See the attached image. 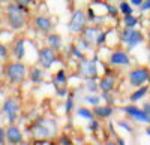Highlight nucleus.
<instances>
[{
    "label": "nucleus",
    "mask_w": 150,
    "mask_h": 145,
    "mask_svg": "<svg viewBox=\"0 0 150 145\" xmlns=\"http://www.w3.org/2000/svg\"><path fill=\"white\" fill-rule=\"evenodd\" d=\"M23 8L18 6L15 2L14 3H9L6 8V17H8V24L12 30H21L24 27V15H23Z\"/></svg>",
    "instance_id": "obj_1"
},
{
    "label": "nucleus",
    "mask_w": 150,
    "mask_h": 145,
    "mask_svg": "<svg viewBox=\"0 0 150 145\" xmlns=\"http://www.w3.org/2000/svg\"><path fill=\"white\" fill-rule=\"evenodd\" d=\"M5 74L11 84H21L24 81V78H26V66L18 62L9 63V64H6Z\"/></svg>",
    "instance_id": "obj_2"
},
{
    "label": "nucleus",
    "mask_w": 150,
    "mask_h": 145,
    "mask_svg": "<svg viewBox=\"0 0 150 145\" xmlns=\"http://www.w3.org/2000/svg\"><path fill=\"white\" fill-rule=\"evenodd\" d=\"M150 76V72L146 67H137L134 70H131L129 74V84L132 87H141L144 85V82L149 81Z\"/></svg>",
    "instance_id": "obj_3"
},
{
    "label": "nucleus",
    "mask_w": 150,
    "mask_h": 145,
    "mask_svg": "<svg viewBox=\"0 0 150 145\" xmlns=\"http://www.w3.org/2000/svg\"><path fill=\"white\" fill-rule=\"evenodd\" d=\"M3 112H5V115L8 117V121H9L11 124H14L17 120H18V112H20V105H18V102H17L15 99H12V97L6 99L5 103H3Z\"/></svg>",
    "instance_id": "obj_4"
},
{
    "label": "nucleus",
    "mask_w": 150,
    "mask_h": 145,
    "mask_svg": "<svg viewBox=\"0 0 150 145\" xmlns=\"http://www.w3.org/2000/svg\"><path fill=\"white\" fill-rule=\"evenodd\" d=\"M56 51L53 50V48H42V50L39 51V58H38V63H39V66L42 69H50L53 66V63L56 62Z\"/></svg>",
    "instance_id": "obj_5"
},
{
    "label": "nucleus",
    "mask_w": 150,
    "mask_h": 145,
    "mask_svg": "<svg viewBox=\"0 0 150 145\" xmlns=\"http://www.w3.org/2000/svg\"><path fill=\"white\" fill-rule=\"evenodd\" d=\"M86 29V15L83 11H75L69 22V30L72 33H81Z\"/></svg>",
    "instance_id": "obj_6"
},
{
    "label": "nucleus",
    "mask_w": 150,
    "mask_h": 145,
    "mask_svg": "<svg viewBox=\"0 0 150 145\" xmlns=\"http://www.w3.org/2000/svg\"><path fill=\"white\" fill-rule=\"evenodd\" d=\"M80 72L81 75L86 76L87 79L89 78H95L98 75V70H96V58L93 60H86L84 57L81 58L80 62Z\"/></svg>",
    "instance_id": "obj_7"
},
{
    "label": "nucleus",
    "mask_w": 150,
    "mask_h": 145,
    "mask_svg": "<svg viewBox=\"0 0 150 145\" xmlns=\"http://www.w3.org/2000/svg\"><path fill=\"white\" fill-rule=\"evenodd\" d=\"M123 111L126 112L128 115H131L134 120L137 121H141V123H150V115L147 112H144L143 109H138L137 106H125Z\"/></svg>",
    "instance_id": "obj_8"
},
{
    "label": "nucleus",
    "mask_w": 150,
    "mask_h": 145,
    "mask_svg": "<svg viewBox=\"0 0 150 145\" xmlns=\"http://www.w3.org/2000/svg\"><path fill=\"white\" fill-rule=\"evenodd\" d=\"M5 136H6V141H8L9 144H21V141H23L21 132H20L18 126H15V124H11V126L6 129Z\"/></svg>",
    "instance_id": "obj_9"
},
{
    "label": "nucleus",
    "mask_w": 150,
    "mask_h": 145,
    "mask_svg": "<svg viewBox=\"0 0 150 145\" xmlns=\"http://www.w3.org/2000/svg\"><path fill=\"white\" fill-rule=\"evenodd\" d=\"M123 41L126 42V45H128L129 50H134V48L143 41V34H141L140 32H137V30H131V32L128 33V36H126Z\"/></svg>",
    "instance_id": "obj_10"
},
{
    "label": "nucleus",
    "mask_w": 150,
    "mask_h": 145,
    "mask_svg": "<svg viewBox=\"0 0 150 145\" xmlns=\"http://www.w3.org/2000/svg\"><path fill=\"white\" fill-rule=\"evenodd\" d=\"M111 64L114 66H125V64H129V55L123 51H116L114 54L111 55L110 58Z\"/></svg>",
    "instance_id": "obj_11"
},
{
    "label": "nucleus",
    "mask_w": 150,
    "mask_h": 145,
    "mask_svg": "<svg viewBox=\"0 0 150 145\" xmlns=\"http://www.w3.org/2000/svg\"><path fill=\"white\" fill-rule=\"evenodd\" d=\"M35 26L39 29L41 32H50L51 27H53V24H51V21H50L47 17H36Z\"/></svg>",
    "instance_id": "obj_12"
},
{
    "label": "nucleus",
    "mask_w": 150,
    "mask_h": 145,
    "mask_svg": "<svg viewBox=\"0 0 150 145\" xmlns=\"http://www.w3.org/2000/svg\"><path fill=\"white\" fill-rule=\"evenodd\" d=\"M111 114H112V108H111L110 105H107V106L95 105V108H93V115H96V117H99V118H107V117H110Z\"/></svg>",
    "instance_id": "obj_13"
},
{
    "label": "nucleus",
    "mask_w": 150,
    "mask_h": 145,
    "mask_svg": "<svg viewBox=\"0 0 150 145\" xmlns=\"http://www.w3.org/2000/svg\"><path fill=\"white\" fill-rule=\"evenodd\" d=\"M99 88H101L102 91H111L112 88H114V78L112 76H105L102 78L101 81H99Z\"/></svg>",
    "instance_id": "obj_14"
},
{
    "label": "nucleus",
    "mask_w": 150,
    "mask_h": 145,
    "mask_svg": "<svg viewBox=\"0 0 150 145\" xmlns=\"http://www.w3.org/2000/svg\"><path fill=\"white\" fill-rule=\"evenodd\" d=\"M84 41H87L89 43L95 42L96 38H98V34H99V30L96 27H89V29H84Z\"/></svg>",
    "instance_id": "obj_15"
},
{
    "label": "nucleus",
    "mask_w": 150,
    "mask_h": 145,
    "mask_svg": "<svg viewBox=\"0 0 150 145\" xmlns=\"http://www.w3.org/2000/svg\"><path fill=\"white\" fill-rule=\"evenodd\" d=\"M149 93V87H146V85H141V87H138V90L137 91H134L131 96H129V99H131V102H138L140 99H143L144 96Z\"/></svg>",
    "instance_id": "obj_16"
},
{
    "label": "nucleus",
    "mask_w": 150,
    "mask_h": 145,
    "mask_svg": "<svg viewBox=\"0 0 150 145\" xmlns=\"http://www.w3.org/2000/svg\"><path fill=\"white\" fill-rule=\"evenodd\" d=\"M30 79L35 84H41L44 81V72H42V69H39V67L32 69L30 70Z\"/></svg>",
    "instance_id": "obj_17"
},
{
    "label": "nucleus",
    "mask_w": 150,
    "mask_h": 145,
    "mask_svg": "<svg viewBox=\"0 0 150 145\" xmlns=\"http://www.w3.org/2000/svg\"><path fill=\"white\" fill-rule=\"evenodd\" d=\"M14 55H15V58H18V60L24 58V55H26V50H24V41H23V39H20V41L15 43V46H14Z\"/></svg>",
    "instance_id": "obj_18"
},
{
    "label": "nucleus",
    "mask_w": 150,
    "mask_h": 145,
    "mask_svg": "<svg viewBox=\"0 0 150 145\" xmlns=\"http://www.w3.org/2000/svg\"><path fill=\"white\" fill-rule=\"evenodd\" d=\"M48 43L51 48H54V50H59V48H62V38L59 34H50L48 36Z\"/></svg>",
    "instance_id": "obj_19"
},
{
    "label": "nucleus",
    "mask_w": 150,
    "mask_h": 145,
    "mask_svg": "<svg viewBox=\"0 0 150 145\" xmlns=\"http://www.w3.org/2000/svg\"><path fill=\"white\" fill-rule=\"evenodd\" d=\"M66 81H68V78H66V74H65V70H63V69H60V70L57 72L56 78H54L56 87H59V85H66Z\"/></svg>",
    "instance_id": "obj_20"
},
{
    "label": "nucleus",
    "mask_w": 150,
    "mask_h": 145,
    "mask_svg": "<svg viewBox=\"0 0 150 145\" xmlns=\"http://www.w3.org/2000/svg\"><path fill=\"white\" fill-rule=\"evenodd\" d=\"M137 24H138V18L137 17H134L132 14L125 15V27L126 29H134Z\"/></svg>",
    "instance_id": "obj_21"
},
{
    "label": "nucleus",
    "mask_w": 150,
    "mask_h": 145,
    "mask_svg": "<svg viewBox=\"0 0 150 145\" xmlns=\"http://www.w3.org/2000/svg\"><path fill=\"white\" fill-rule=\"evenodd\" d=\"M78 115L83 117V118H86V120H92L95 117L93 112L90 109H87V108H80V109H78Z\"/></svg>",
    "instance_id": "obj_22"
},
{
    "label": "nucleus",
    "mask_w": 150,
    "mask_h": 145,
    "mask_svg": "<svg viewBox=\"0 0 150 145\" xmlns=\"http://www.w3.org/2000/svg\"><path fill=\"white\" fill-rule=\"evenodd\" d=\"M119 8H120V12H122L123 15H129V14H132V8H131V5L126 3V2H122Z\"/></svg>",
    "instance_id": "obj_23"
},
{
    "label": "nucleus",
    "mask_w": 150,
    "mask_h": 145,
    "mask_svg": "<svg viewBox=\"0 0 150 145\" xmlns=\"http://www.w3.org/2000/svg\"><path fill=\"white\" fill-rule=\"evenodd\" d=\"M86 102H87V103H92V105L95 106V105H99V102H101V97H98V96H87Z\"/></svg>",
    "instance_id": "obj_24"
},
{
    "label": "nucleus",
    "mask_w": 150,
    "mask_h": 145,
    "mask_svg": "<svg viewBox=\"0 0 150 145\" xmlns=\"http://www.w3.org/2000/svg\"><path fill=\"white\" fill-rule=\"evenodd\" d=\"M0 58H8V48L3 43H0Z\"/></svg>",
    "instance_id": "obj_25"
},
{
    "label": "nucleus",
    "mask_w": 150,
    "mask_h": 145,
    "mask_svg": "<svg viewBox=\"0 0 150 145\" xmlns=\"http://www.w3.org/2000/svg\"><path fill=\"white\" fill-rule=\"evenodd\" d=\"M15 3H17L18 6H21L23 9H26V8L32 3V0H15Z\"/></svg>",
    "instance_id": "obj_26"
},
{
    "label": "nucleus",
    "mask_w": 150,
    "mask_h": 145,
    "mask_svg": "<svg viewBox=\"0 0 150 145\" xmlns=\"http://www.w3.org/2000/svg\"><path fill=\"white\" fill-rule=\"evenodd\" d=\"M105 38H107V33H101V32H99V34H98V38H96V45H101L104 41H105Z\"/></svg>",
    "instance_id": "obj_27"
},
{
    "label": "nucleus",
    "mask_w": 150,
    "mask_h": 145,
    "mask_svg": "<svg viewBox=\"0 0 150 145\" xmlns=\"http://www.w3.org/2000/svg\"><path fill=\"white\" fill-rule=\"evenodd\" d=\"M87 88H89L90 91H95L96 90V84L93 82V78H89V81H87Z\"/></svg>",
    "instance_id": "obj_28"
},
{
    "label": "nucleus",
    "mask_w": 150,
    "mask_h": 145,
    "mask_svg": "<svg viewBox=\"0 0 150 145\" xmlns=\"http://www.w3.org/2000/svg\"><path fill=\"white\" fill-rule=\"evenodd\" d=\"M72 108H74V102H72V97L69 96V99L66 100V112H71Z\"/></svg>",
    "instance_id": "obj_29"
},
{
    "label": "nucleus",
    "mask_w": 150,
    "mask_h": 145,
    "mask_svg": "<svg viewBox=\"0 0 150 145\" xmlns=\"http://www.w3.org/2000/svg\"><path fill=\"white\" fill-rule=\"evenodd\" d=\"M90 121V124H89V129L90 130H98V127H99V124L95 121V118H92V120H89Z\"/></svg>",
    "instance_id": "obj_30"
},
{
    "label": "nucleus",
    "mask_w": 150,
    "mask_h": 145,
    "mask_svg": "<svg viewBox=\"0 0 150 145\" xmlns=\"http://www.w3.org/2000/svg\"><path fill=\"white\" fill-rule=\"evenodd\" d=\"M140 8H141V11H143V12L149 11V9H150V0H146V2H143V5H141Z\"/></svg>",
    "instance_id": "obj_31"
},
{
    "label": "nucleus",
    "mask_w": 150,
    "mask_h": 145,
    "mask_svg": "<svg viewBox=\"0 0 150 145\" xmlns=\"http://www.w3.org/2000/svg\"><path fill=\"white\" fill-rule=\"evenodd\" d=\"M105 6H107V9H108V12H110L111 15H114V17L117 15V9L114 6H110V5H105Z\"/></svg>",
    "instance_id": "obj_32"
},
{
    "label": "nucleus",
    "mask_w": 150,
    "mask_h": 145,
    "mask_svg": "<svg viewBox=\"0 0 150 145\" xmlns=\"http://www.w3.org/2000/svg\"><path fill=\"white\" fill-rule=\"evenodd\" d=\"M5 141H6V136H5V129L0 127V145L5 144Z\"/></svg>",
    "instance_id": "obj_33"
},
{
    "label": "nucleus",
    "mask_w": 150,
    "mask_h": 145,
    "mask_svg": "<svg viewBox=\"0 0 150 145\" xmlns=\"http://www.w3.org/2000/svg\"><path fill=\"white\" fill-rule=\"evenodd\" d=\"M119 126H120V127H123V129H126V132H129V133L132 132V127H131L129 124H126L125 121H120V123H119Z\"/></svg>",
    "instance_id": "obj_34"
},
{
    "label": "nucleus",
    "mask_w": 150,
    "mask_h": 145,
    "mask_svg": "<svg viewBox=\"0 0 150 145\" xmlns=\"http://www.w3.org/2000/svg\"><path fill=\"white\" fill-rule=\"evenodd\" d=\"M72 51H74V55H75V57H78L80 60L83 58V54L80 53V50H77V48H75V46H74V48H72Z\"/></svg>",
    "instance_id": "obj_35"
},
{
    "label": "nucleus",
    "mask_w": 150,
    "mask_h": 145,
    "mask_svg": "<svg viewBox=\"0 0 150 145\" xmlns=\"http://www.w3.org/2000/svg\"><path fill=\"white\" fill-rule=\"evenodd\" d=\"M129 2H131V5H134V6H141L144 0H129Z\"/></svg>",
    "instance_id": "obj_36"
},
{
    "label": "nucleus",
    "mask_w": 150,
    "mask_h": 145,
    "mask_svg": "<svg viewBox=\"0 0 150 145\" xmlns=\"http://www.w3.org/2000/svg\"><path fill=\"white\" fill-rule=\"evenodd\" d=\"M143 111H144V112H147V114L150 115V102L144 103V108H143Z\"/></svg>",
    "instance_id": "obj_37"
},
{
    "label": "nucleus",
    "mask_w": 150,
    "mask_h": 145,
    "mask_svg": "<svg viewBox=\"0 0 150 145\" xmlns=\"http://www.w3.org/2000/svg\"><path fill=\"white\" fill-rule=\"evenodd\" d=\"M89 18H90V20H95V14H93V9H89Z\"/></svg>",
    "instance_id": "obj_38"
},
{
    "label": "nucleus",
    "mask_w": 150,
    "mask_h": 145,
    "mask_svg": "<svg viewBox=\"0 0 150 145\" xmlns=\"http://www.w3.org/2000/svg\"><path fill=\"white\" fill-rule=\"evenodd\" d=\"M146 133H147V135H149V136H150V127H149V129H147V130H146Z\"/></svg>",
    "instance_id": "obj_39"
},
{
    "label": "nucleus",
    "mask_w": 150,
    "mask_h": 145,
    "mask_svg": "<svg viewBox=\"0 0 150 145\" xmlns=\"http://www.w3.org/2000/svg\"><path fill=\"white\" fill-rule=\"evenodd\" d=\"M147 38H149V42H150V30H149V33H147Z\"/></svg>",
    "instance_id": "obj_40"
},
{
    "label": "nucleus",
    "mask_w": 150,
    "mask_h": 145,
    "mask_svg": "<svg viewBox=\"0 0 150 145\" xmlns=\"http://www.w3.org/2000/svg\"><path fill=\"white\" fill-rule=\"evenodd\" d=\"M0 22H2V17H0Z\"/></svg>",
    "instance_id": "obj_41"
}]
</instances>
